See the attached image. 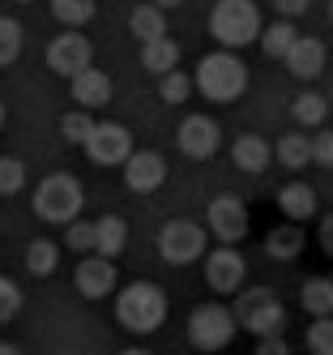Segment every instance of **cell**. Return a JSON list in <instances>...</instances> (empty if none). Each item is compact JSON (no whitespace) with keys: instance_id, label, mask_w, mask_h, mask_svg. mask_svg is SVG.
<instances>
[{"instance_id":"6da1fadb","label":"cell","mask_w":333,"mask_h":355,"mask_svg":"<svg viewBox=\"0 0 333 355\" xmlns=\"http://www.w3.org/2000/svg\"><path fill=\"white\" fill-rule=\"evenodd\" d=\"M116 321L128 334H154L167 321V291L154 283H128L116 291Z\"/></svg>"},{"instance_id":"7a4b0ae2","label":"cell","mask_w":333,"mask_h":355,"mask_svg":"<svg viewBox=\"0 0 333 355\" xmlns=\"http://www.w3.org/2000/svg\"><path fill=\"white\" fill-rule=\"evenodd\" d=\"M210 103H235V98L248 90V64L235 52H210L197 64V82H192Z\"/></svg>"},{"instance_id":"3957f363","label":"cell","mask_w":333,"mask_h":355,"mask_svg":"<svg viewBox=\"0 0 333 355\" xmlns=\"http://www.w3.org/2000/svg\"><path fill=\"white\" fill-rule=\"evenodd\" d=\"M210 35L235 52V47H248L256 35H261V9L252 0H218L214 13H210Z\"/></svg>"},{"instance_id":"277c9868","label":"cell","mask_w":333,"mask_h":355,"mask_svg":"<svg viewBox=\"0 0 333 355\" xmlns=\"http://www.w3.org/2000/svg\"><path fill=\"white\" fill-rule=\"evenodd\" d=\"M235 325L248 329L252 338H269V334H282V325H287V309H282V300L269 291V287H248L240 291L235 300Z\"/></svg>"},{"instance_id":"5b68a950","label":"cell","mask_w":333,"mask_h":355,"mask_svg":"<svg viewBox=\"0 0 333 355\" xmlns=\"http://www.w3.org/2000/svg\"><path fill=\"white\" fill-rule=\"evenodd\" d=\"M82 206H86V193H82V184L73 180V175H64V171H56V175H47V180H39V189H35V214L43 218V223H73L77 214H82Z\"/></svg>"},{"instance_id":"8992f818","label":"cell","mask_w":333,"mask_h":355,"mask_svg":"<svg viewBox=\"0 0 333 355\" xmlns=\"http://www.w3.org/2000/svg\"><path fill=\"white\" fill-rule=\"evenodd\" d=\"M210 252V232L192 218H171L159 232V257L167 266H192Z\"/></svg>"},{"instance_id":"52a82bcc","label":"cell","mask_w":333,"mask_h":355,"mask_svg":"<svg viewBox=\"0 0 333 355\" xmlns=\"http://www.w3.org/2000/svg\"><path fill=\"white\" fill-rule=\"evenodd\" d=\"M235 313L222 309V304H197L188 317V343L197 351H222L231 338H235Z\"/></svg>"},{"instance_id":"ba28073f","label":"cell","mask_w":333,"mask_h":355,"mask_svg":"<svg viewBox=\"0 0 333 355\" xmlns=\"http://www.w3.org/2000/svg\"><path fill=\"white\" fill-rule=\"evenodd\" d=\"M82 150L94 167H124L128 155H133V133L116 120H102V124L94 120V133L82 141Z\"/></svg>"},{"instance_id":"9c48e42d","label":"cell","mask_w":333,"mask_h":355,"mask_svg":"<svg viewBox=\"0 0 333 355\" xmlns=\"http://www.w3.org/2000/svg\"><path fill=\"white\" fill-rule=\"evenodd\" d=\"M248 227H252L248 206L235 193H218L210 201V210H205V232H210L214 240H222V244H240L248 236Z\"/></svg>"},{"instance_id":"30bf717a","label":"cell","mask_w":333,"mask_h":355,"mask_svg":"<svg viewBox=\"0 0 333 355\" xmlns=\"http://www.w3.org/2000/svg\"><path fill=\"white\" fill-rule=\"evenodd\" d=\"M244 278H248V261L235 244H218L214 252H205V283H210L218 295L231 291H244Z\"/></svg>"},{"instance_id":"8fae6325","label":"cell","mask_w":333,"mask_h":355,"mask_svg":"<svg viewBox=\"0 0 333 355\" xmlns=\"http://www.w3.org/2000/svg\"><path fill=\"white\" fill-rule=\"evenodd\" d=\"M175 141H179V150H184L188 159H214L218 155V146H222V129H218V120L214 116H184L179 120V133H175Z\"/></svg>"},{"instance_id":"7c38bea8","label":"cell","mask_w":333,"mask_h":355,"mask_svg":"<svg viewBox=\"0 0 333 355\" xmlns=\"http://www.w3.org/2000/svg\"><path fill=\"white\" fill-rule=\"evenodd\" d=\"M90 39L77 35V31H64L47 43V69L56 73V78H77L82 69H90Z\"/></svg>"},{"instance_id":"4fadbf2b","label":"cell","mask_w":333,"mask_h":355,"mask_svg":"<svg viewBox=\"0 0 333 355\" xmlns=\"http://www.w3.org/2000/svg\"><path fill=\"white\" fill-rule=\"evenodd\" d=\"M163 180H167V159L159 150H133V155H128L124 184L133 193H154V189H163Z\"/></svg>"},{"instance_id":"5bb4252c","label":"cell","mask_w":333,"mask_h":355,"mask_svg":"<svg viewBox=\"0 0 333 355\" xmlns=\"http://www.w3.org/2000/svg\"><path fill=\"white\" fill-rule=\"evenodd\" d=\"M73 283H77V291H82L86 300H102V295H111L116 287H120V274H116V261H107V257H86L82 266H77V274H73Z\"/></svg>"},{"instance_id":"9a60e30c","label":"cell","mask_w":333,"mask_h":355,"mask_svg":"<svg viewBox=\"0 0 333 355\" xmlns=\"http://www.w3.org/2000/svg\"><path fill=\"white\" fill-rule=\"evenodd\" d=\"M69 86H73V103H77V107H86V112L107 107V103H111V94H116L111 78H107L102 69H82L77 78H69Z\"/></svg>"},{"instance_id":"2e32d148","label":"cell","mask_w":333,"mask_h":355,"mask_svg":"<svg viewBox=\"0 0 333 355\" xmlns=\"http://www.w3.org/2000/svg\"><path fill=\"white\" fill-rule=\"evenodd\" d=\"M282 64H287L299 82H312V78H321V69H325V43L299 35V39L291 43V52L282 56Z\"/></svg>"},{"instance_id":"e0dca14e","label":"cell","mask_w":333,"mask_h":355,"mask_svg":"<svg viewBox=\"0 0 333 355\" xmlns=\"http://www.w3.org/2000/svg\"><path fill=\"white\" fill-rule=\"evenodd\" d=\"M278 210L287 214V223H303L316 214V189L303 184V180H291L278 189Z\"/></svg>"},{"instance_id":"ac0fdd59","label":"cell","mask_w":333,"mask_h":355,"mask_svg":"<svg viewBox=\"0 0 333 355\" xmlns=\"http://www.w3.org/2000/svg\"><path fill=\"white\" fill-rule=\"evenodd\" d=\"M231 159H235L240 171H252L256 175V171H265L273 163V150H269V141L261 133H240L235 146H231Z\"/></svg>"},{"instance_id":"d6986e66","label":"cell","mask_w":333,"mask_h":355,"mask_svg":"<svg viewBox=\"0 0 333 355\" xmlns=\"http://www.w3.org/2000/svg\"><path fill=\"white\" fill-rule=\"evenodd\" d=\"M124 244H128V223L120 214H102L94 223V252H98V257H107V261H116L120 252H124Z\"/></svg>"},{"instance_id":"ffe728a7","label":"cell","mask_w":333,"mask_h":355,"mask_svg":"<svg viewBox=\"0 0 333 355\" xmlns=\"http://www.w3.org/2000/svg\"><path fill=\"white\" fill-rule=\"evenodd\" d=\"M179 64V43L171 35H159V39H150L141 43V69H150L154 78H163V73H171Z\"/></svg>"},{"instance_id":"44dd1931","label":"cell","mask_w":333,"mask_h":355,"mask_svg":"<svg viewBox=\"0 0 333 355\" xmlns=\"http://www.w3.org/2000/svg\"><path fill=\"white\" fill-rule=\"evenodd\" d=\"M265 252L278 261H295L299 252H303V232H299V223H282L273 227V232L265 236Z\"/></svg>"},{"instance_id":"7402d4cb","label":"cell","mask_w":333,"mask_h":355,"mask_svg":"<svg viewBox=\"0 0 333 355\" xmlns=\"http://www.w3.org/2000/svg\"><path fill=\"white\" fill-rule=\"evenodd\" d=\"M128 31H133V39H141V43L167 35V9H159V5H137L133 13H128Z\"/></svg>"},{"instance_id":"603a6c76","label":"cell","mask_w":333,"mask_h":355,"mask_svg":"<svg viewBox=\"0 0 333 355\" xmlns=\"http://www.w3.org/2000/svg\"><path fill=\"white\" fill-rule=\"evenodd\" d=\"M299 304L307 317H333V278H307Z\"/></svg>"},{"instance_id":"cb8c5ba5","label":"cell","mask_w":333,"mask_h":355,"mask_svg":"<svg viewBox=\"0 0 333 355\" xmlns=\"http://www.w3.org/2000/svg\"><path fill=\"white\" fill-rule=\"evenodd\" d=\"M56 266H60V248L51 240H30L26 244V274L47 278V274H56Z\"/></svg>"},{"instance_id":"d4e9b609","label":"cell","mask_w":333,"mask_h":355,"mask_svg":"<svg viewBox=\"0 0 333 355\" xmlns=\"http://www.w3.org/2000/svg\"><path fill=\"white\" fill-rule=\"evenodd\" d=\"M273 155H278V163L287 167V171H303L307 163H312V141H307L303 133H287V137L278 141Z\"/></svg>"},{"instance_id":"484cf974","label":"cell","mask_w":333,"mask_h":355,"mask_svg":"<svg viewBox=\"0 0 333 355\" xmlns=\"http://www.w3.org/2000/svg\"><path fill=\"white\" fill-rule=\"evenodd\" d=\"M94 13H98V0H51V17H56L60 26H69V31L86 26Z\"/></svg>"},{"instance_id":"4316f807","label":"cell","mask_w":333,"mask_h":355,"mask_svg":"<svg viewBox=\"0 0 333 355\" xmlns=\"http://www.w3.org/2000/svg\"><path fill=\"white\" fill-rule=\"evenodd\" d=\"M291 116L303 124V129H321L325 116H329V103H325L316 90H307V94H299L295 103H291Z\"/></svg>"},{"instance_id":"83f0119b","label":"cell","mask_w":333,"mask_h":355,"mask_svg":"<svg viewBox=\"0 0 333 355\" xmlns=\"http://www.w3.org/2000/svg\"><path fill=\"white\" fill-rule=\"evenodd\" d=\"M295 39H299V31L291 26L287 17H282V21H273V26H265L261 47H265V56H269V60H282V56L291 52V43H295Z\"/></svg>"},{"instance_id":"f1b7e54d","label":"cell","mask_w":333,"mask_h":355,"mask_svg":"<svg viewBox=\"0 0 333 355\" xmlns=\"http://www.w3.org/2000/svg\"><path fill=\"white\" fill-rule=\"evenodd\" d=\"M188 94H192V78L188 73H179V69H171V73H163L159 78V98L163 103H188Z\"/></svg>"},{"instance_id":"f546056e","label":"cell","mask_w":333,"mask_h":355,"mask_svg":"<svg viewBox=\"0 0 333 355\" xmlns=\"http://www.w3.org/2000/svg\"><path fill=\"white\" fill-rule=\"evenodd\" d=\"M90 133H94V116H90L86 107H77V112H64V116H60V137H64V141L82 146Z\"/></svg>"},{"instance_id":"4dcf8cb0","label":"cell","mask_w":333,"mask_h":355,"mask_svg":"<svg viewBox=\"0 0 333 355\" xmlns=\"http://www.w3.org/2000/svg\"><path fill=\"white\" fill-rule=\"evenodd\" d=\"M303 343H307V351H312V355H333V317H312Z\"/></svg>"},{"instance_id":"1f68e13d","label":"cell","mask_w":333,"mask_h":355,"mask_svg":"<svg viewBox=\"0 0 333 355\" xmlns=\"http://www.w3.org/2000/svg\"><path fill=\"white\" fill-rule=\"evenodd\" d=\"M21 56V26L13 17H0V69H9Z\"/></svg>"},{"instance_id":"d6a6232c","label":"cell","mask_w":333,"mask_h":355,"mask_svg":"<svg viewBox=\"0 0 333 355\" xmlns=\"http://www.w3.org/2000/svg\"><path fill=\"white\" fill-rule=\"evenodd\" d=\"M21 189H26V163L5 155V159H0V197H13Z\"/></svg>"},{"instance_id":"836d02e7","label":"cell","mask_w":333,"mask_h":355,"mask_svg":"<svg viewBox=\"0 0 333 355\" xmlns=\"http://www.w3.org/2000/svg\"><path fill=\"white\" fill-rule=\"evenodd\" d=\"M64 244L77 248V252H94V223L73 218V223H69V232H64Z\"/></svg>"},{"instance_id":"e575fe53","label":"cell","mask_w":333,"mask_h":355,"mask_svg":"<svg viewBox=\"0 0 333 355\" xmlns=\"http://www.w3.org/2000/svg\"><path fill=\"white\" fill-rule=\"evenodd\" d=\"M21 309V287L13 283V278H0V325H9Z\"/></svg>"},{"instance_id":"d590c367","label":"cell","mask_w":333,"mask_h":355,"mask_svg":"<svg viewBox=\"0 0 333 355\" xmlns=\"http://www.w3.org/2000/svg\"><path fill=\"white\" fill-rule=\"evenodd\" d=\"M307 141H312V163L333 167V133H329V129H321L316 137H307Z\"/></svg>"},{"instance_id":"8d00e7d4","label":"cell","mask_w":333,"mask_h":355,"mask_svg":"<svg viewBox=\"0 0 333 355\" xmlns=\"http://www.w3.org/2000/svg\"><path fill=\"white\" fill-rule=\"evenodd\" d=\"M256 355H291V347L282 343V334H269V338H256Z\"/></svg>"},{"instance_id":"74e56055","label":"cell","mask_w":333,"mask_h":355,"mask_svg":"<svg viewBox=\"0 0 333 355\" xmlns=\"http://www.w3.org/2000/svg\"><path fill=\"white\" fill-rule=\"evenodd\" d=\"M316 240H321V252H325V257H333V214L321 218V236H316Z\"/></svg>"},{"instance_id":"f35d334b","label":"cell","mask_w":333,"mask_h":355,"mask_svg":"<svg viewBox=\"0 0 333 355\" xmlns=\"http://www.w3.org/2000/svg\"><path fill=\"white\" fill-rule=\"evenodd\" d=\"M269 5H273L282 17H299V13L307 9V0H269Z\"/></svg>"},{"instance_id":"ab89813d","label":"cell","mask_w":333,"mask_h":355,"mask_svg":"<svg viewBox=\"0 0 333 355\" xmlns=\"http://www.w3.org/2000/svg\"><path fill=\"white\" fill-rule=\"evenodd\" d=\"M150 5H159V9H175V5H184V0H150Z\"/></svg>"},{"instance_id":"60d3db41","label":"cell","mask_w":333,"mask_h":355,"mask_svg":"<svg viewBox=\"0 0 333 355\" xmlns=\"http://www.w3.org/2000/svg\"><path fill=\"white\" fill-rule=\"evenodd\" d=\"M0 355H21L17 347H9V343H0Z\"/></svg>"},{"instance_id":"b9f144b4","label":"cell","mask_w":333,"mask_h":355,"mask_svg":"<svg viewBox=\"0 0 333 355\" xmlns=\"http://www.w3.org/2000/svg\"><path fill=\"white\" fill-rule=\"evenodd\" d=\"M120 355H150V351H141V347H128V351H120Z\"/></svg>"},{"instance_id":"7bdbcfd3","label":"cell","mask_w":333,"mask_h":355,"mask_svg":"<svg viewBox=\"0 0 333 355\" xmlns=\"http://www.w3.org/2000/svg\"><path fill=\"white\" fill-rule=\"evenodd\" d=\"M0 129H5V98H0Z\"/></svg>"},{"instance_id":"ee69618b","label":"cell","mask_w":333,"mask_h":355,"mask_svg":"<svg viewBox=\"0 0 333 355\" xmlns=\"http://www.w3.org/2000/svg\"><path fill=\"white\" fill-rule=\"evenodd\" d=\"M13 5H30V0H13Z\"/></svg>"},{"instance_id":"f6af8a7d","label":"cell","mask_w":333,"mask_h":355,"mask_svg":"<svg viewBox=\"0 0 333 355\" xmlns=\"http://www.w3.org/2000/svg\"><path fill=\"white\" fill-rule=\"evenodd\" d=\"M329 21H333V5H329Z\"/></svg>"}]
</instances>
